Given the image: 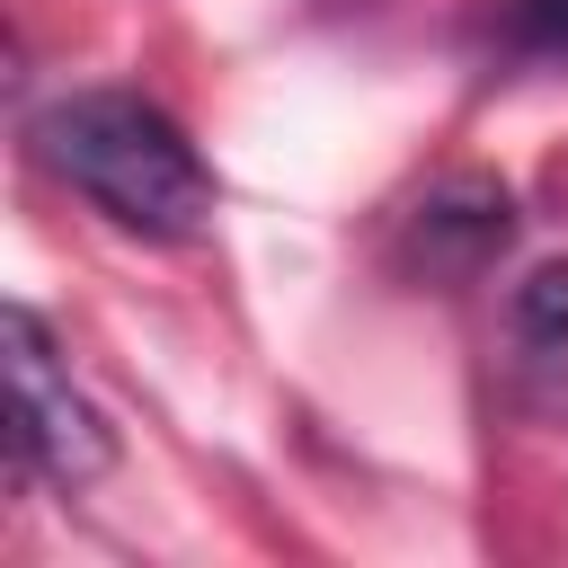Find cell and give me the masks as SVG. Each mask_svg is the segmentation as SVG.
Wrapping results in <instances>:
<instances>
[{
  "instance_id": "1",
  "label": "cell",
  "mask_w": 568,
  "mask_h": 568,
  "mask_svg": "<svg viewBox=\"0 0 568 568\" xmlns=\"http://www.w3.org/2000/svg\"><path fill=\"white\" fill-rule=\"evenodd\" d=\"M27 151H36L44 178H62L80 204H98L133 240H195L213 222L204 151L142 89H71V98H53L27 124Z\"/></svg>"
},
{
  "instance_id": "2",
  "label": "cell",
  "mask_w": 568,
  "mask_h": 568,
  "mask_svg": "<svg viewBox=\"0 0 568 568\" xmlns=\"http://www.w3.org/2000/svg\"><path fill=\"white\" fill-rule=\"evenodd\" d=\"M0 328H9V453H18V470L62 488V497L98 488L115 470V426L98 417V399L71 390V373L53 355V328L27 302H9Z\"/></svg>"
},
{
  "instance_id": "3",
  "label": "cell",
  "mask_w": 568,
  "mask_h": 568,
  "mask_svg": "<svg viewBox=\"0 0 568 568\" xmlns=\"http://www.w3.org/2000/svg\"><path fill=\"white\" fill-rule=\"evenodd\" d=\"M506 240H515V195L497 178H479V169H453L399 222V266L417 284H470L479 266H497Z\"/></svg>"
},
{
  "instance_id": "4",
  "label": "cell",
  "mask_w": 568,
  "mask_h": 568,
  "mask_svg": "<svg viewBox=\"0 0 568 568\" xmlns=\"http://www.w3.org/2000/svg\"><path fill=\"white\" fill-rule=\"evenodd\" d=\"M506 320H515V337H524V346L559 355V346H568V257L532 266V275L506 293Z\"/></svg>"
},
{
  "instance_id": "5",
  "label": "cell",
  "mask_w": 568,
  "mask_h": 568,
  "mask_svg": "<svg viewBox=\"0 0 568 568\" xmlns=\"http://www.w3.org/2000/svg\"><path fill=\"white\" fill-rule=\"evenodd\" d=\"M506 36H515L524 53H568V0H515Z\"/></svg>"
}]
</instances>
